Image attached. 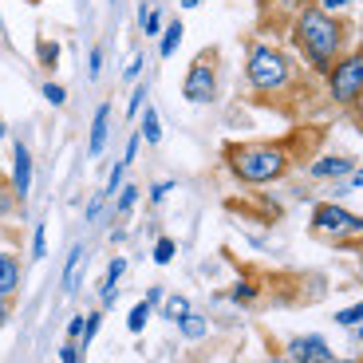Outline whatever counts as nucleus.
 Wrapping results in <instances>:
<instances>
[{
    "label": "nucleus",
    "instance_id": "f257e3e1",
    "mask_svg": "<svg viewBox=\"0 0 363 363\" xmlns=\"http://www.w3.org/2000/svg\"><path fill=\"white\" fill-rule=\"evenodd\" d=\"M292 48L312 75H328L332 64L347 52V28L340 16H328L316 4H308L292 16Z\"/></svg>",
    "mask_w": 363,
    "mask_h": 363
},
{
    "label": "nucleus",
    "instance_id": "f03ea898",
    "mask_svg": "<svg viewBox=\"0 0 363 363\" xmlns=\"http://www.w3.org/2000/svg\"><path fill=\"white\" fill-rule=\"evenodd\" d=\"M225 166L241 186H269L292 170V155L281 143H233L225 146Z\"/></svg>",
    "mask_w": 363,
    "mask_h": 363
},
{
    "label": "nucleus",
    "instance_id": "7ed1b4c3",
    "mask_svg": "<svg viewBox=\"0 0 363 363\" xmlns=\"http://www.w3.org/2000/svg\"><path fill=\"white\" fill-rule=\"evenodd\" d=\"M245 79L257 95H284L296 87V60L284 48L269 40H249L245 44Z\"/></svg>",
    "mask_w": 363,
    "mask_h": 363
},
{
    "label": "nucleus",
    "instance_id": "20e7f679",
    "mask_svg": "<svg viewBox=\"0 0 363 363\" xmlns=\"http://www.w3.org/2000/svg\"><path fill=\"white\" fill-rule=\"evenodd\" d=\"M312 233L328 237V241H336V245L359 249L363 245V213H352V209L340 206V201H316V206H312Z\"/></svg>",
    "mask_w": 363,
    "mask_h": 363
},
{
    "label": "nucleus",
    "instance_id": "39448f33",
    "mask_svg": "<svg viewBox=\"0 0 363 363\" xmlns=\"http://www.w3.org/2000/svg\"><path fill=\"white\" fill-rule=\"evenodd\" d=\"M324 87H328V99L336 107H355L363 99V44L347 48L332 64V72L324 75Z\"/></svg>",
    "mask_w": 363,
    "mask_h": 363
},
{
    "label": "nucleus",
    "instance_id": "423d86ee",
    "mask_svg": "<svg viewBox=\"0 0 363 363\" xmlns=\"http://www.w3.org/2000/svg\"><path fill=\"white\" fill-rule=\"evenodd\" d=\"M218 87H221L218 52H213V48H209V52H198L194 64L186 67V75H182V99L190 103V107H209V103H218Z\"/></svg>",
    "mask_w": 363,
    "mask_h": 363
},
{
    "label": "nucleus",
    "instance_id": "0eeeda50",
    "mask_svg": "<svg viewBox=\"0 0 363 363\" xmlns=\"http://www.w3.org/2000/svg\"><path fill=\"white\" fill-rule=\"evenodd\" d=\"M32 182H36V158H32V146L24 138H12V174H9V190L20 198V206L32 194Z\"/></svg>",
    "mask_w": 363,
    "mask_h": 363
},
{
    "label": "nucleus",
    "instance_id": "6e6552de",
    "mask_svg": "<svg viewBox=\"0 0 363 363\" xmlns=\"http://www.w3.org/2000/svg\"><path fill=\"white\" fill-rule=\"evenodd\" d=\"M20 284H24V261L16 249H0V296L16 300Z\"/></svg>",
    "mask_w": 363,
    "mask_h": 363
},
{
    "label": "nucleus",
    "instance_id": "1a4fd4ad",
    "mask_svg": "<svg viewBox=\"0 0 363 363\" xmlns=\"http://www.w3.org/2000/svg\"><path fill=\"white\" fill-rule=\"evenodd\" d=\"M308 174L316 182H344V178H352V174H355V158H347V155H324V158H316V162L308 166Z\"/></svg>",
    "mask_w": 363,
    "mask_h": 363
},
{
    "label": "nucleus",
    "instance_id": "9d476101",
    "mask_svg": "<svg viewBox=\"0 0 363 363\" xmlns=\"http://www.w3.org/2000/svg\"><path fill=\"white\" fill-rule=\"evenodd\" d=\"M111 138V103H99L95 115H91V135H87V158H99L107 150Z\"/></svg>",
    "mask_w": 363,
    "mask_h": 363
},
{
    "label": "nucleus",
    "instance_id": "9b49d317",
    "mask_svg": "<svg viewBox=\"0 0 363 363\" xmlns=\"http://www.w3.org/2000/svg\"><path fill=\"white\" fill-rule=\"evenodd\" d=\"M284 355L289 359H304V355H316V359H332V347H328V340L320 336V332H308V336H292L289 347H284Z\"/></svg>",
    "mask_w": 363,
    "mask_h": 363
},
{
    "label": "nucleus",
    "instance_id": "f8f14e48",
    "mask_svg": "<svg viewBox=\"0 0 363 363\" xmlns=\"http://www.w3.org/2000/svg\"><path fill=\"white\" fill-rule=\"evenodd\" d=\"M83 264H87V245H72V253H67V261H64V272H60V289H64V296H75V292H79Z\"/></svg>",
    "mask_w": 363,
    "mask_h": 363
},
{
    "label": "nucleus",
    "instance_id": "ddd939ff",
    "mask_svg": "<svg viewBox=\"0 0 363 363\" xmlns=\"http://www.w3.org/2000/svg\"><path fill=\"white\" fill-rule=\"evenodd\" d=\"M135 123H138V138H143L146 146H158V143H162V115H158V107H150V103H146L143 115H138Z\"/></svg>",
    "mask_w": 363,
    "mask_h": 363
},
{
    "label": "nucleus",
    "instance_id": "4468645a",
    "mask_svg": "<svg viewBox=\"0 0 363 363\" xmlns=\"http://www.w3.org/2000/svg\"><path fill=\"white\" fill-rule=\"evenodd\" d=\"M182 40H186V24H182V20H166L162 36H158V55L170 60V55L182 48Z\"/></svg>",
    "mask_w": 363,
    "mask_h": 363
},
{
    "label": "nucleus",
    "instance_id": "2eb2a0df",
    "mask_svg": "<svg viewBox=\"0 0 363 363\" xmlns=\"http://www.w3.org/2000/svg\"><path fill=\"white\" fill-rule=\"evenodd\" d=\"M138 201H143V190H138L135 182H123V190L115 194V213H118V221H127L130 213L138 209Z\"/></svg>",
    "mask_w": 363,
    "mask_h": 363
},
{
    "label": "nucleus",
    "instance_id": "dca6fc26",
    "mask_svg": "<svg viewBox=\"0 0 363 363\" xmlns=\"http://www.w3.org/2000/svg\"><path fill=\"white\" fill-rule=\"evenodd\" d=\"M186 312H194V304H190V296H182V292H170V296L158 304V312L155 316H162V320H170V324H178Z\"/></svg>",
    "mask_w": 363,
    "mask_h": 363
},
{
    "label": "nucleus",
    "instance_id": "f3484780",
    "mask_svg": "<svg viewBox=\"0 0 363 363\" xmlns=\"http://www.w3.org/2000/svg\"><path fill=\"white\" fill-rule=\"evenodd\" d=\"M178 332H182V340H206V332H209V316H201V312H186V316L178 320Z\"/></svg>",
    "mask_w": 363,
    "mask_h": 363
},
{
    "label": "nucleus",
    "instance_id": "a211bd4d",
    "mask_svg": "<svg viewBox=\"0 0 363 363\" xmlns=\"http://www.w3.org/2000/svg\"><path fill=\"white\" fill-rule=\"evenodd\" d=\"M127 269H130V261L123 253H115L107 261V272H103V281L95 284V289H118V284H123V277H127Z\"/></svg>",
    "mask_w": 363,
    "mask_h": 363
},
{
    "label": "nucleus",
    "instance_id": "6ab92c4d",
    "mask_svg": "<svg viewBox=\"0 0 363 363\" xmlns=\"http://www.w3.org/2000/svg\"><path fill=\"white\" fill-rule=\"evenodd\" d=\"M60 60H64L60 40H40V44H36V64L44 67V72H55V67H60Z\"/></svg>",
    "mask_w": 363,
    "mask_h": 363
},
{
    "label": "nucleus",
    "instance_id": "aec40b11",
    "mask_svg": "<svg viewBox=\"0 0 363 363\" xmlns=\"http://www.w3.org/2000/svg\"><path fill=\"white\" fill-rule=\"evenodd\" d=\"M138 28H143V36H146V40H158V36H162V28H166V12H162V4L146 9V16L138 20Z\"/></svg>",
    "mask_w": 363,
    "mask_h": 363
},
{
    "label": "nucleus",
    "instance_id": "412c9836",
    "mask_svg": "<svg viewBox=\"0 0 363 363\" xmlns=\"http://www.w3.org/2000/svg\"><path fill=\"white\" fill-rule=\"evenodd\" d=\"M150 316H155V308H150L146 300H138L135 308L127 312V332H130V336H143L146 324H150Z\"/></svg>",
    "mask_w": 363,
    "mask_h": 363
},
{
    "label": "nucleus",
    "instance_id": "4be33fe9",
    "mask_svg": "<svg viewBox=\"0 0 363 363\" xmlns=\"http://www.w3.org/2000/svg\"><path fill=\"white\" fill-rule=\"evenodd\" d=\"M174 257H178V241H174V237H155L150 261H155L158 269H166V264H174Z\"/></svg>",
    "mask_w": 363,
    "mask_h": 363
},
{
    "label": "nucleus",
    "instance_id": "5701e85b",
    "mask_svg": "<svg viewBox=\"0 0 363 363\" xmlns=\"http://www.w3.org/2000/svg\"><path fill=\"white\" fill-rule=\"evenodd\" d=\"M146 95H150V83H146V79L130 83V95H127V118H130V123H135V118L143 115V107H146Z\"/></svg>",
    "mask_w": 363,
    "mask_h": 363
},
{
    "label": "nucleus",
    "instance_id": "b1692460",
    "mask_svg": "<svg viewBox=\"0 0 363 363\" xmlns=\"http://www.w3.org/2000/svg\"><path fill=\"white\" fill-rule=\"evenodd\" d=\"M103 316H107L103 308H91V312H87V320H83V336H79V347H83V352H87V347L95 344V336L103 332Z\"/></svg>",
    "mask_w": 363,
    "mask_h": 363
},
{
    "label": "nucleus",
    "instance_id": "393cba45",
    "mask_svg": "<svg viewBox=\"0 0 363 363\" xmlns=\"http://www.w3.org/2000/svg\"><path fill=\"white\" fill-rule=\"evenodd\" d=\"M16 213H20V198L4 186V182H0V225H9Z\"/></svg>",
    "mask_w": 363,
    "mask_h": 363
},
{
    "label": "nucleus",
    "instance_id": "a878e982",
    "mask_svg": "<svg viewBox=\"0 0 363 363\" xmlns=\"http://www.w3.org/2000/svg\"><path fill=\"white\" fill-rule=\"evenodd\" d=\"M174 190H178V186H174L170 178H158V182H150V186H146V201H150V209H155V206H162V201L170 198Z\"/></svg>",
    "mask_w": 363,
    "mask_h": 363
},
{
    "label": "nucleus",
    "instance_id": "bb28decb",
    "mask_svg": "<svg viewBox=\"0 0 363 363\" xmlns=\"http://www.w3.org/2000/svg\"><path fill=\"white\" fill-rule=\"evenodd\" d=\"M257 296H261V284H253V281H237L233 289H229V300H233V304H253Z\"/></svg>",
    "mask_w": 363,
    "mask_h": 363
},
{
    "label": "nucleus",
    "instance_id": "cd10ccee",
    "mask_svg": "<svg viewBox=\"0 0 363 363\" xmlns=\"http://www.w3.org/2000/svg\"><path fill=\"white\" fill-rule=\"evenodd\" d=\"M127 170H130V166H123V162H115V166H111V174H107V182H103V190H99V194L115 198V194L123 190V182H127Z\"/></svg>",
    "mask_w": 363,
    "mask_h": 363
},
{
    "label": "nucleus",
    "instance_id": "c85d7f7f",
    "mask_svg": "<svg viewBox=\"0 0 363 363\" xmlns=\"http://www.w3.org/2000/svg\"><path fill=\"white\" fill-rule=\"evenodd\" d=\"M28 257H32L36 264L48 257V225H44V221H36V229H32V253H28Z\"/></svg>",
    "mask_w": 363,
    "mask_h": 363
},
{
    "label": "nucleus",
    "instance_id": "c756f323",
    "mask_svg": "<svg viewBox=\"0 0 363 363\" xmlns=\"http://www.w3.org/2000/svg\"><path fill=\"white\" fill-rule=\"evenodd\" d=\"M332 320H336L340 328H347V332H352V328L363 324V304H347V308H340Z\"/></svg>",
    "mask_w": 363,
    "mask_h": 363
},
{
    "label": "nucleus",
    "instance_id": "7c9ffc66",
    "mask_svg": "<svg viewBox=\"0 0 363 363\" xmlns=\"http://www.w3.org/2000/svg\"><path fill=\"white\" fill-rule=\"evenodd\" d=\"M40 95H44L52 107H67V87L64 83H55V79H48L44 87H40Z\"/></svg>",
    "mask_w": 363,
    "mask_h": 363
},
{
    "label": "nucleus",
    "instance_id": "2f4dec72",
    "mask_svg": "<svg viewBox=\"0 0 363 363\" xmlns=\"http://www.w3.org/2000/svg\"><path fill=\"white\" fill-rule=\"evenodd\" d=\"M146 72V55H130L127 64H123V83H138Z\"/></svg>",
    "mask_w": 363,
    "mask_h": 363
},
{
    "label": "nucleus",
    "instance_id": "473e14b6",
    "mask_svg": "<svg viewBox=\"0 0 363 363\" xmlns=\"http://www.w3.org/2000/svg\"><path fill=\"white\" fill-rule=\"evenodd\" d=\"M107 194H99V190H95V198H91L87 201V209H83V221H87V225H95V221H99L103 218V206H107Z\"/></svg>",
    "mask_w": 363,
    "mask_h": 363
},
{
    "label": "nucleus",
    "instance_id": "72a5a7b5",
    "mask_svg": "<svg viewBox=\"0 0 363 363\" xmlns=\"http://www.w3.org/2000/svg\"><path fill=\"white\" fill-rule=\"evenodd\" d=\"M316 9L328 12V16H344V12L355 9V0H316Z\"/></svg>",
    "mask_w": 363,
    "mask_h": 363
},
{
    "label": "nucleus",
    "instance_id": "f704fd0d",
    "mask_svg": "<svg viewBox=\"0 0 363 363\" xmlns=\"http://www.w3.org/2000/svg\"><path fill=\"white\" fill-rule=\"evenodd\" d=\"M103 75V48L99 44H91V52H87V79L95 83Z\"/></svg>",
    "mask_w": 363,
    "mask_h": 363
},
{
    "label": "nucleus",
    "instance_id": "c9c22d12",
    "mask_svg": "<svg viewBox=\"0 0 363 363\" xmlns=\"http://www.w3.org/2000/svg\"><path fill=\"white\" fill-rule=\"evenodd\" d=\"M83 320H87V312H75V316H67V324H64V340L79 344V336H83Z\"/></svg>",
    "mask_w": 363,
    "mask_h": 363
},
{
    "label": "nucleus",
    "instance_id": "e433bc0d",
    "mask_svg": "<svg viewBox=\"0 0 363 363\" xmlns=\"http://www.w3.org/2000/svg\"><path fill=\"white\" fill-rule=\"evenodd\" d=\"M60 363H83V347L72 344V340H64V344H60Z\"/></svg>",
    "mask_w": 363,
    "mask_h": 363
},
{
    "label": "nucleus",
    "instance_id": "4c0bfd02",
    "mask_svg": "<svg viewBox=\"0 0 363 363\" xmlns=\"http://www.w3.org/2000/svg\"><path fill=\"white\" fill-rule=\"evenodd\" d=\"M138 146H143V138H138V130H135V135L127 138V150H123V158H118V162H123V166H130V162L138 158Z\"/></svg>",
    "mask_w": 363,
    "mask_h": 363
},
{
    "label": "nucleus",
    "instance_id": "58836bf2",
    "mask_svg": "<svg viewBox=\"0 0 363 363\" xmlns=\"http://www.w3.org/2000/svg\"><path fill=\"white\" fill-rule=\"evenodd\" d=\"M146 304H150V308H155L158 312V304H162V300H166V289H162V284H150V289H146Z\"/></svg>",
    "mask_w": 363,
    "mask_h": 363
},
{
    "label": "nucleus",
    "instance_id": "ea45409f",
    "mask_svg": "<svg viewBox=\"0 0 363 363\" xmlns=\"http://www.w3.org/2000/svg\"><path fill=\"white\" fill-rule=\"evenodd\" d=\"M115 300H118V289H99V308H115Z\"/></svg>",
    "mask_w": 363,
    "mask_h": 363
},
{
    "label": "nucleus",
    "instance_id": "a19ab883",
    "mask_svg": "<svg viewBox=\"0 0 363 363\" xmlns=\"http://www.w3.org/2000/svg\"><path fill=\"white\" fill-rule=\"evenodd\" d=\"M0 249H16V233L9 225H0Z\"/></svg>",
    "mask_w": 363,
    "mask_h": 363
},
{
    "label": "nucleus",
    "instance_id": "79ce46f5",
    "mask_svg": "<svg viewBox=\"0 0 363 363\" xmlns=\"http://www.w3.org/2000/svg\"><path fill=\"white\" fill-rule=\"evenodd\" d=\"M277 4L289 12H300V9H308V4H316V0H277Z\"/></svg>",
    "mask_w": 363,
    "mask_h": 363
},
{
    "label": "nucleus",
    "instance_id": "37998d69",
    "mask_svg": "<svg viewBox=\"0 0 363 363\" xmlns=\"http://www.w3.org/2000/svg\"><path fill=\"white\" fill-rule=\"evenodd\" d=\"M9 320H12V300H4V296H0V328L9 324Z\"/></svg>",
    "mask_w": 363,
    "mask_h": 363
},
{
    "label": "nucleus",
    "instance_id": "c03bdc74",
    "mask_svg": "<svg viewBox=\"0 0 363 363\" xmlns=\"http://www.w3.org/2000/svg\"><path fill=\"white\" fill-rule=\"evenodd\" d=\"M328 363H363V359H359V355H332Z\"/></svg>",
    "mask_w": 363,
    "mask_h": 363
},
{
    "label": "nucleus",
    "instance_id": "a18cd8bd",
    "mask_svg": "<svg viewBox=\"0 0 363 363\" xmlns=\"http://www.w3.org/2000/svg\"><path fill=\"white\" fill-rule=\"evenodd\" d=\"M289 363H328V359H316V355H304V359H289Z\"/></svg>",
    "mask_w": 363,
    "mask_h": 363
},
{
    "label": "nucleus",
    "instance_id": "49530a36",
    "mask_svg": "<svg viewBox=\"0 0 363 363\" xmlns=\"http://www.w3.org/2000/svg\"><path fill=\"white\" fill-rule=\"evenodd\" d=\"M178 4H182V9H198L201 0H178Z\"/></svg>",
    "mask_w": 363,
    "mask_h": 363
},
{
    "label": "nucleus",
    "instance_id": "de8ad7c7",
    "mask_svg": "<svg viewBox=\"0 0 363 363\" xmlns=\"http://www.w3.org/2000/svg\"><path fill=\"white\" fill-rule=\"evenodd\" d=\"M0 138H9V123L4 118H0Z\"/></svg>",
    "mask_w": 363,
    "mask_h": 363
},
{
    "label": "nucleus",
    "instance_id": "09e8293b",
    "mask_svg": "<svg viewBox=\"0 0 363 363\" xmlns=\"http://www.w3.org/2000/svg\"><path fill=\"white\" fill-rule=\"evenodd\" d=\"M0 40H9V28H4V16H0Z\"/></svg>",
    "mask_w": 363,
    "mask_h": 363
},
{
    "label": "nucleus",
    "instance_id": "8fccbe9b",
    "mask_svg": "<svg viewBox=\"0 0 363 363\" xmlns=\"http://www.w3.org/2000/svg\"><path fill=\"white\" fill-rule=\"evenodd\" d=\"M352 332H355V340H359V347H363V324H359V328H352Z\"/></svg>",
    "mask_w": 363,
    "mask_h": 363
},
{
    "label": "nucleus",
    "instance_id": "3c124183",
    "mask_svg": "<svg viewBox=\"0 0 363 363\" xmlns=\"http://www.w3.org/2000/svg\"><path fill=\"white\" fill-rule=\"evenodd\" d=\"M269 363H289V355H272V359Z\"/></svg>",
    "mask_w": 363,
    "mask_h": 363
},
{
    "label": "nucleus",
    "instance_id": "603ef678",
    "mask_svg": "<svg viewBox=\"0 0 363 363\" xmlns=\"http://www.w3.org/2000/svg\"><path fill=\"white\" fill-rule=\"evenodd\" d=\"M257 4H277V0H257Z\"/></svg>",
    "mask_w": 363,
    "mask_h": 363
},
{
    "label": "nucleus",
    "instance_id": "864d4df0",
    "mask_svg": "<svg viewBox=\"0 0 363 363\" xmlns=\"http://www.w3.org/2000/svg\"><path fill=\"white\" fill-rule=\"evenodd\" d=\"M355 174H359V178H363V166H355Z\"/></svg>",
    "mask_w": 363,
    "mask_h": 363
},
{
    "label": "nucleus",
    "instance_id": "5fc2aeb1",
    "mask_svg": "<svg viewBox=\"0 0 363 363\" xmlns=\"http://www.w3.org/2000/svg\"><path fill=\"white\" fill-rule=\"evenodd\" d=\"M24 4H40V0H24Z\"/></svg>",
    "mask_w": 363,
    "mask_h": 363
},
{
    "label": "nucleus",
    "instance_id": "6e6d98bb",
    "mask_svg": "<svg viewBox=\"0 0 363 363\" xmlns=\"http://www.w3.org/2000/svg\"><path fill=\"white\" fill-rule=\"evenodd\" d=\"M359 281H363V264H359Z\"/></svg>",
    "mask_w": 363,
    "mask_h": 363
},
{
    "label": "nucleus",
    "instance_id": "4d7b16f0",
    "mask_svg": "<svg viewBox=\"0 0 363 363\" xmlns=\"http://www.w3.org/2000/svg\"><path fill=\"white\" fill-rule=\"evenodd\" d=\"M107 4H118V0H107Z\"/></svg>",
    "mask_w": 363,
    "mask_h": 363
},
{
    "label": "nucleus",
    "instance_id": "13d9d810",
    "mask_svg": "<svg viewBox=\"0 0 363 363\" xmlns=\"http://www.w3.org/2000/svg\"><path fill=\"white\" fill-rule=\"evenodd\" d=\"M0 182H4V178H0Z\"/></svg>",
    "mask_w": 363,
    "mask_h": 363
}]
</instances>
